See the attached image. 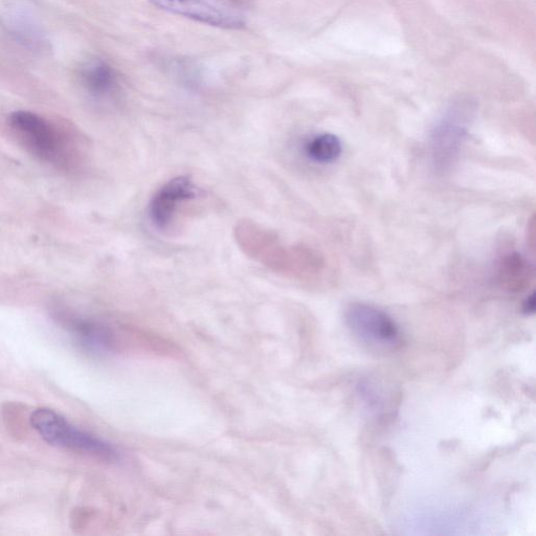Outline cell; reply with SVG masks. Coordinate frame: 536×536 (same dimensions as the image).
<instances>
[{
	"instance_id": "1",
	"label": "cell",
	"mask_w": 536,
	"mask_h": 536,
	"mask_svg": "<svg viewBox=\"0 0 536 536\" xmlns=\"http://www.w3.org/2000/svg\"><path fill=\"white\" fill-rule=\"evenodd\" d=\"M235 238L245 255L282 276L301 279L322 271V258L314 250L288 247L275 233L251 220L238 221Z\"/></svg>"
},
{
	"instance_id": "2",
	"label": "cell",
	"mask_w": 536,
	"mask_h": 536,
	"mask_svg": "<svg viewBox=\"0 0 536 536\" xmlns=\"http://www.w3.org/2000/svg\"><path fill=\"white\" fill-rule=\"evenodd\" d=\"M31 422L44 440L58 448L82 453L103 461L118 459L117 451L109 443L78 430L52 410H36L32 414Z\"/></svg>"
},
{
	"instance_id": "3",
	"label": "cell",
	"mask_w": 536,
	"mask_h": 536,
	"mask_svg": "<svg viewBox=\"0 0 536 536\" xmlns=\"http://www.w3.org/2000/svg\"><path fill=\"white\" fill-rule=\"evenodd\" d=\"M178 16L220 29L238 30L247 25V13L239 0H147Z\"/></svg>"
},
{
	"instance_id": "4",
	"label": "cell",
	"mask_w": 536,
	"mask_h": 536,
	"mask_svg": "<svg viewBox=\"0 0 536 536\" xmlns=\"http://www.w3.org/2000/svg\"><path fill=\"white\" fill-rule=\"evenodd\" d=\"M472 109L467 104L451 108L436 124L431 134L430 152L439 172L450 170L457 162L471 125Z\"/></svg>"
},
{
	"instance_id": "5",
	"label": "cell",
	"mask_w": 536,
	"mask_h": 536,
	"mask_svg": "<svg viewBox=\"0 0 536 536\" xmlns=\"http://www.w3.org/2000/svg\"><path fill=\"white\" fill-rule=\"evenodd\" d=\"M346 325L362 343L377 350H393L400 344V331L385 311L365 303H351L344 312Z\"/></svg>"
},
{
	"instance_id": "6",
	"label": "cell",
	"mask_w": 536,
	"mask_h": 536,
	"mask_svg": "<svg viewBox=\"0 0 536 536\" xmlns=\"http://www.w3.org/2000/svg\"><path fill=\"white\" fill-rule=\"evenodd\" d=\"M12 128L26 145L41 159L52 161L57 158L60 140L53 126L30 111H15L10 117Z\"/></svg>"
},
{
	"instance_id": "7",
	"label": "cell",
	"mask_w": 536,
	"mask_h": 536,
	"mask_svg": "<svg viewBox=\"0 0 536 536\" xmlns=\"http://www.w3.org/2000/svg\"><path fill=\"white\" fill-rule=\"evenodd\" d=\"M196 195L197 188L188 176L173 178L151 199L149 216L153 225L160 230H167L180 208Z\"/></svg>"
},
{
	"instance_id": "8",
	"label": "cell",
	"mask_w": 536,
	"mask_h": 536,
	"mask_svg": "<svg viewBox=\"0 0 536 536\" xmlns=\"http://www.w3.org/2000/svg\"><path fill=\"white\" fill-rule=\"evenodd\" d=\"M79 79L85 91L98 99L114 95L119 85L113 66L101 59L85 61L79 69Z\"/></svg>"
},
{
	"instance_id": "9",
	"label": "cell",
	"mask_w": 536,
	"mask_h": 536,
	"mask_svg": "<svg viewBox=\"0 0 536 536\" xmlns=\"http://www.w3.org/2000/svg\"><path fill=\"white\" fill-rule=\"evenodd\" d=\"M10 35L25 48L44 53L50 51V41L37 22L24 12H10L4 21Z\"/></svg>"
},
{
	"instance_id": "10",
	"label": "cell",
	"mask_w": 536,
	"mask_h": 536,
	"mask_svg": "<svg viewBox=\"0 0 536 536\" xmlns=\"http://www.w3.org/2000/svg\"><path fill=\"white\" fill-rule=\"evenodd\" d=\"M498 277L504 287L519 292L532 280L533 268L522 255L510 253L500 261Z\"/></svg>"
},
{
	"instance_id": "11",
	"label": "cell",
	"mask_w": 536,
	"mask_h": 536,
	"mask_svg": "<svg viewBox=\"0 0 536 536\" xmlns=\"http://www.w3.org/2000/svg\"><path fill=\"white\" fill-rule=\"evenodd\" d=\"M77 337L87 348L95 351H110L119 344L117 335L102 324L78 320L73 323Z\"/></svg>"
},
{
	"instance_id": "12",
	"label": "cell",
	"mask_w": 536,
	"mask_h": 536,
	"mask_svg": "<svg viewBox=\"0 0 536 536\" xmlns=\"http://www.w3.org/2000/svg\"><path fill=\"white\" fill-rule=\"evenodd\" d=\"M343 151L341 140L332 133H322L312 138L305 147L311 161L319 164H330L337 161Z\"/></svg>"
},
{
	"instance_id": "13",
	"label": "cell",
	"mask_w": 536,
	"mask_h": 536,
	"mask_svg": "<svg viewBox=\"0 0 536 536\" xmlns=\"http://www.w3.org/2000/svg\"><path fill=\"white\" fill-rule=\"evenodd\" d=\"M535 293L529 295L523 303V311L526 315H533L535 312Z\"/></svg>"
}]
</instances>
